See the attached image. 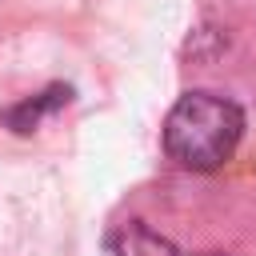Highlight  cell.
<instances>
[{
    "instance_id": "4",
    "label": "cell",
    "mask_w": 256,
    "mask_h": 256,
    "mask_svg": "<svg viewBox=\"0 0 256 256\" xmlns=\"http://www.w3.org/2000/svg\"><path fill=\"white\" fill-rule=\"evenodd\" d=\"M200 256H220V252H200Z\"/></svg>"
},
{
    "instance_id": "1",
    "label": "cell",
    "mask_w": 256,
    "mask_h": 256,
    "mask_svg": "<svg viewBox=\"0 0 256 256\" xmlns=\"http://www.w3.org/2000/svg\"><path fill=\"white\" fill-rule=\"evenodd\" d=\"M244 136V112L216 92H184L164 120V152L188 172H216Z\"/></svg>"
},
{
    "instance_id": "2",
    "label": "cell",
    "mask_w": 256,
    "mask_h": 256,
    "mask_svg": "<svg viewBox=\"0 0 256 256\" xmlns=\"http://www.w3.org/2000/svg\"><path fill=\"white\" fill-rule=\"evenodd\" d=\"M68 100H72V88H68V84H48L44 92H36V96H28V100H20V104L0 108V120H4L12 132L28 136V132H36V128H40V120H44V116L60 112Z\"/></svg>"
},
{
    "instance_id": "3",
    "label": "cell",
    "mask_w": 256,
    "mask_h": 256,
    "mask_svg": "<svg viewBox=\"0 0 256 256\" xmlns=\"http://www.w3.org/2000/svg\"><path fill=\"white\" fill-rule=\"evenodd\" d=\"M108 248H112V256H180V248H176L168 236L152 232L144 220L120 224V228L108 236Z\"/></svg>"
}]
</instances>
